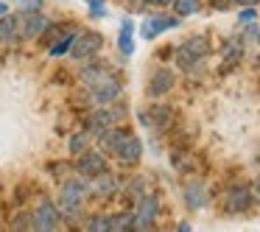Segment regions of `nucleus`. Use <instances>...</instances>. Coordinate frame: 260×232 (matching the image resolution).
<instances>
[{
    "label": "nucleus",
    "mask_w": 260,
    "mask_h": 232,
    "mask_svg": "<svg viewBox=\"0 0 260 232\" xmlns=\"http://www.w3.org/2000/svg\"><path fill=\"white\" fill-rule=\"evenodd\" d=\"M23 40L20 37V17L17 14H0V45H17Z\"/></svg>",
    "instance_id": "nucleus-14"
},
{
    "label": "nucleus",
    "mask_w": 260,
    "mask_h": 232,
    "mask_svg": "<svg viewBox=\"0 0 260 232\" xmlns=\"http://www.w3.org/2000/svg\"><path fill=\"white\" fill-rule=\"evenodd\" d=\"M182 196H185V207L187 210H202L204 204H207V187H204V182H187L185 190H182Z\"/></svg>",
    "instance_id": "nucleus-16"
},
{
    "label": "nucleus",
    "mask_w": 260,
    "mask_h": 232,
    "mask_svg": "<svg viewBox=\"0 0 260 232\" xmlns=\"http://www.w3.org/2000/svg\"><path fill=\"white\" fill-rule=\"evenodd\" d=\"M68 148H70V154H73V157H79L81 151H87V148H90V135H87V131L73 135V137L68 140Z\"/></svg>",
    "instance_id": "nucleus-20"
},
{
    "label": "nucleus",
    "mask_w": 260,
    "mask_h": 232,
    "mask_svg": "<svg viewBox=\"0 0 260 232\" xmlns=\"http://www.w3.org/2000/svg\"><path fill=\"white\" fill-rule=\"evenodd\" d=\"M126 3H129V9H135V12H137V9L146 6V0H126Z\"/></svg>",
    "instance_id": "nucleus-30"
},
{
    "label": "nucleus",
    "mask_w": 260,
    "mask_h": 232,
    "mask_svg": "<svg viewBox=\"0 0 260 232\" xmlns=\"http://www.w3.org/2000/svg\"><path fill=\"white\" fill-rule=\"evenodd\" d=\"M174 87H176V73L171 68H159V70H154V76L148 79L146 92H148V98H162V95H168Z\"/></svg>",
    "instance_id": "nucleus-9"
},
{
    "label": "nucleus",
    "mask_w": 260,
    "mask_h": 232,
    "mask_svg": "<svg viewBox=\"0 0 260 232\" xmlns=\"http://www.w3.org/2000/svg\"><path fill=\"white\" fill-rule=\"evenodd\" d=\"M238 6H254V3H260V0H235Z\"/></svg>",
    "instance_id": "nucleus-31"
},
{
    "label": "nucleus",
    "mask_w": 260,
    "mask_h": 232,
    "mask_svg": "<svg viewBox=\"0 0 260 232\" xmlns=\"http://www.w3.org/2000/svg\"><path fill=\"white\" fill-rule=\"evenodd\" d=\"M81 81L87 84V90H90V98L98 104V107L115 104V101L120 98V92H123V84H120V79L107 68V64H101V62L87 64V68L81 70Z\"/></svg>",
    "instance_id": "nucleus-1"
},
{
    "label": "nucleus",
    "mask_w": 260,
    "mask_h": 232,
    "mask_svg": "<svg viewBox=\"0 0 260 232\" xmlns=\"http://www.w3.org/2000/svg\"><path fill=\"white\" fill-rule=\"evenodd\" d=\"M48 28V17H42L40 12H25L23 17H20V37L23 40H37V37H42Z\"/></svg>",
    "instance_id": "nucleus-13"
},
{
    "label": "nucleus",
    "mask_w": 260,
    "mask_h": 232,
    "mask_svg": "<svg viewBox=\"0 0 260 232\" xmlns=\"http://www.w3.org/2000/svg\"><path fill=\"white\" fill-rule=\"evenodd\" d=\"M120 112H123V109H120V107H112V104H107V107H98L92 115H87L84 131H87L90 137H101L104 131H109L120 118H123Z\"/></svg>",
    "instance_id": "nucleus-5"
},
{
    "label": "nucleus",
    "mask_w": 260,
    "mask_h": 232,
    "mask_svg": "<svg viewBox=\"0 0 260 232\" xmlns=\"http://www.w3.org/2000/svg\"><path fill=\"white\" fill-rule=\"evenodd\" d=\"M87 229L90 232H112V218L109 215H92L87 221Z\"/></svg>",
    "instance_id": "nucleus-22"
},
{
    "label": "nucleus",
    "mask_w": 260,
    "mask_h": 232,
    "mask_svg": "<svg viewBox=\"0 0 260 232\" xmlns=\"http://www.w3.org/2000/svg\"><path fill=\"white\" fill-rule=\"evenodd\" d=\"M59 224H62V213H59V207H56V204L42 202L40 207L34 210V229L53 232V229H59Z\"/></svg>",
    "instance_id": "nucleus-11"
},
{
    "label": "nucleus",
    "mask_w": 260,
    "mask_h": 232,
    "mask_svg": "<svg viewBox=\"0 0 260 232\" xmlns=\"http://www.w3.org/2000/svg\"><path fill=\"white\" fill-rule=\"evenodd\" d=\"M146 3H151V6L162 9V6H171V3H174V0H146Z\"/></svg>",
    "instance_id": "nucleus-29"
},
{
    "label": "nucleus",
    "mask_w": 260,
    "mask_h": 232,
    "mask_svg": "<svg viewBox=\"0 0 260 232\" xmlns=\"http://www.w3.org/2000/svg\"><path fill=\"white\" fill-rule=\"evenodd\" d=\"M12 226H14V229H34V215H28V213H20L17 218L12 221Z\"/></svg>",
    "instance_id": "nucleus-25"
},
{
    "label": "nucleus",
    "mask_w": 260,
    "mask_h": 232,
    "mask_svg": "<svg viewBox=\"0 0 260 232\" xmlns=\"http://www.w3.org/2000/svg\"><path fill=\"white\" fill-rule=\"evenodd\" d=\"M84 3H90V6H92V3H104V0H84Z\"/></svg>",
    "instance_id": "nucleus-33"
},
{
    "label": "nucleus",
    "mask_w": 260,
    "mask_h": 232,
    "mask_svg": "<svg viewBox=\"0 0 260 232\" xmlns=\"http://www.w3.org/2000/svg\"><path fill=\"white\" fill-rule=\"evenodd\" d=\"M101 48H104V37L98 34V31H81V34L73 37L68 53L73 59H79V62H87V59H92Z\"/></svg>",
    "instance_id": "nucleus-6"
},
{
    "label": "nucleus",
    "mask_w": 260,
    "mask_h": 232,
    "mask_svg": "<svg viewBox=\"0 0 260 232\" xmlns=\"http://www.w3.org/2000/svg\"><path fill=\"white\" fill-rule=\"evenodd\" d=\"M221 56H224V59H221V70H224V73H230V70L241 62V56H243V40H238V42L230 40L224 45V53H221Z\"/></svg>",
    "instance_id": "nucleus-17"
},
{
    "label": "nucleus",
    "mask_w": 260,
    "mask_h": 232,
    "mask_svg": "<svg viewBox=\"0 0 260 232\" xmlns=\"http://www.w3.org/2000/svg\"><path fill=\"white\" fill-rule=\"evenodd\" d=\"M95 196H115V193L120 190V179L112 174V171H101L98 176H92V187H90Z\"/></svg>",
    "instance_id": "nucleus-15"
},
{
    "label": "nucleus",
    "mask_w": 260,
    "mask_h": 232,
    "mask_svg": "<svg viewBox=\"0 0 260 232\" xmlns=\"http://www.w3.org/2000/svg\"><path fill=\"white\" fill-rule=\"evenodd\" d=\"M87 193H90V182H84V176L79 179H64L59 187V213H64L68 218H76L81 213Z\"/></svg>",
    "instance_id": "nucleus-3"
},
{
    "label": "nucleus",
    "mask_w": 260,
    "mask_h": 232,
    "mask_svg": "<svg viewBox=\"0 0 260 232\" xmlns=\"http://www.w3.org/2000/svg\"><path fill=\"white\" fill-rule=\"evenodd\" d=\"M157 215H159V196L146 190L137 198V210L132 213V229H154Z\"/></svg>",
    "instance_id": "nucleus-4"
},
{
    "label": "nucleus",
    "mask_w": 260,
    "mask_h": 232,
    "mask_svg": "<svg viewBox=\"0 0 260 232\" xmlns=\"http://www.w3.org/2000/svg\"><path fill=\"white\" fill-rule=\"evenodd\" d=\"M73 37H76L73 31H68L64 37H59L53 45H48V53H51V56H62V53H68V51H70V42H73Z\"/></svg>",
    "instance_id": "nucleus-21"
},
{
    "label": "nucleus",
    "mask_w": 260,
    "mask_h": 232,
    "mask_svg": "<svg viewBox=\"0 0 260 232\" xmlns=\"http://www.w3.org/2000/svg\"><path fill=\"white\" fill-rule=\"evenodd\" d=\"M179 25V17H171V14H151V17H146L143 20V25H140V37L143 40H157L159 34H165V31H171V28H176Z\"/></svg>",
    "instance_id": "nucleus-8"
},
{
    "label": "nucleus",
    "mask_w": 260,
    "mask_h": 232,
    "mask_svg": "<svg viewBox=\"0 0 260 232\" xmlns=\"http://www.w3.org/2000/svg\"><path fill=\"white\" fill-rule=\"evenodd\" d=\"M109 218H112V232L132 229V213H118V215H109Z\"/></svg>",
    "instance_id": "nucleus-24"
},
{
    "label": "nucleus",
    "mask_w": 260,
    "mask_h": 232,
    "mask_svg": "<svg viewBox=\"0 0 260 232\" xmlns=\"http://www.w3.org/2000/svg\"><path fill=\"white\" fill-rule=\"evenodd\" d=\"M118 48H120L123 56H132V53H135V23H132V20H123V23H120Z\"/></svg>",
    "instance_id": "nucleus-18"
},
{
    "label": "nucleus",
    "mask_w": 260,
    "mask_h": 232,
    "mask_svg": "<svg viewBox=\"0 0 260 232\" xmlns=\"http://www.w3.org/2000/svg\"><path fill=\"white\" fill-rule=\"evenodd\" d=\"M252 196H254V202H260V176L254 179V185H252Z\"/></svg>",
    "instance_id": "nucleus-28"
},
{
    "label": "nucleus",
    "mask_w": 260,
    "mask_h": 232,
    "mask_svg": "<svg viewBox=\"0 0 260 232\" xmlns=\"http://www.w3.org/2000/svg\"><path fill=\"white\" fill-rule=\"evenodd\" d=\"M210 37L207 34H193L176 48V68L193 73L196 68H202V62L210 56Z\"/></svg>",
    "instance_id": "nucleus-2"
},
{
    "label": "nucleus",
    "mask_w": 260,
    "mask_h": 232,
    "mask_svg": "<svg viewBox=\"0 0 260 232\" xmlns=\"http://www.w3.org/2000/svg\"><path fill=\"white\" fill-rule=\"evenodd\" d=\"M224 204H226L224 210H226L230 215H241V213H246V210L254 204L252 187H249V185H232L230 190H226V196H224Z\"/></svg>",
    "instance_id": "nucleus-7"
},
{
    "label": "nucleus",
    "mask_w": 260,
    "mask_h": 232,
    "mask_svg": "<svg viewBox=\"0 0 260 232\" xmlns=\"http://www.w3.org/2000/svg\"><path fill=\"white\" fill-rule=\"evenodd\" d=\"M9 12V6H6V3H0V14H6Z\"/></svg>",
    "instance_id": "nucleus-32"
},
{
    "label": "nucleus",
    "mask_w": 260,
    "mask_h": 232,
    "mask_svg": "<svg viewBox=\"0 0 260 232\" xmlns=\"http://www.w3.org/2000/svg\"><path fill=\"white\" fill-rule=\"evenodd\" d=\"M140 123L148 126L154 131H165L171 123H174V109L171 107H151L140 112Z\"/></svg>",
    "instance_id": "nucleus-12"
},
{
    "label": "nucleus",
    "mask_w": 260,
    "mask_h": 232,
    "mask_svg": "<svg viewBox=\"0 0 260 232\" xmlns=\"http://www.w3.org/2000/svg\"><path fill=\"white\" fill-rule=\"evenodd\" d=\"M76 171H79V176H84V179H92V176H98L101 171H107V157H104L101 151H81L79 154V162H76Z\"/></svg>",
    "instance_id": "nucleus-10"
},
{
    "label": "nucleus",
    "mask_w": 260,
    "mask_h": 232,
    "mask_svg": "<svg viewBox=\"0 0 260 232\" xmlns=\"http://www.w3.org/2000/svg\"><path fill=\"white\" fill-rule=\"evenodd\" d=\"M20 6H23V12H40L42 9V0H17Z\"/></svg>",
    "instance_id": "nucleus-26"
},
{
    "label": "nucleus",
    "mask_w": 260,
    "mask_h": 232,
    "mask_svg": "<svg viewBox=\"0 0 260 232\" xmlns=\"http://www.w3.org/2000/svg\"><path fill=\"white\" fill-rule=\"evenodd\" d=\"M143 193H146V179H143V176L132 179V182H129V187H126V196H129L132 202H137V198H140Z\"/></svg>",
    "instance_id": "nucleus-23"
},
{
    "label": "nucleus",
    "mask_w": 260,
    "mask_h": 232,
    "mask_svg": "<svg viewBox=\"0 0 260 232\" xmlns=\"http://www.w3.org/2000/svg\"><path fill=\"white\" fill-rule=\"evenodd\" d=\"M238 20H241V23H254V12H252V9H246V12L238 14Z\"/></svg>",
    "instance_id": "nucleus-27"
},
{
    "label": "nucleus",
    "mask_w": 260,
    "mask_h": 232,
    "mask_svg": "<svg viewBox=\"0 0 260 232\" xmlns=\"http://www.w3.org/2000/svg\"><path fill=\"white\" fill-rule=\"evenodd\" d=\"M174 14L176 17H190V14L202 12V0H174Z\"/></svg>",
    "instance_id": "nucleus-19"
}]
</instances>
